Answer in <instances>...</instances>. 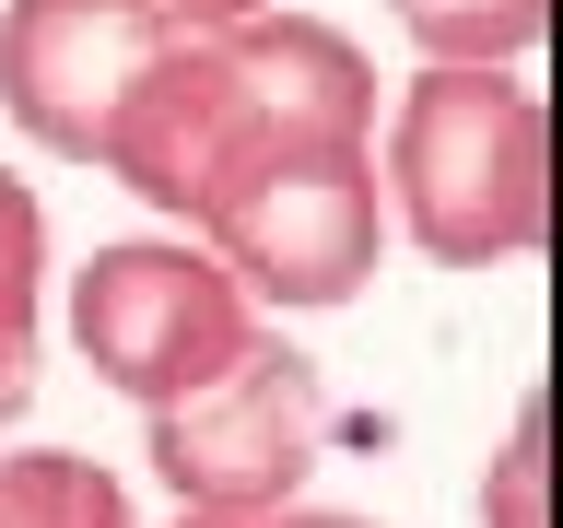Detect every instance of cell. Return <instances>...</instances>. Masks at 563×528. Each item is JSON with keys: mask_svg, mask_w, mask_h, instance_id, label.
Returning a JSON list of instances; mask_svg holds the SVG:
<instances>
[{"mask_svg": "<svg viewBox=\"0 0 563 528\" xmlns=\"http://www.w3.org/2000/svg\"><path fill=\"white\" fill-rule=\"evenodd\" d=\"M271 141H376V70L317 12H246L211 35H165L153 70L106 118L95 176H118L141 211H165V235H188L211 188Z\"/></svg>", "mask_w": 563, "mask_h": 528, "instance_id": "obj_1", "label": "cell"}, {"mask_svg": "<svg viewBox=\"0 0 563 528\" xmlns=\"http://www.w3.org/2000/svg\"><path fill=\"white\" fill-rule=\"evenodd\" d=\"M387 223L434 271H505L552 235V106L517 70H411L376 153Z\"/></svg>", "mask_w": 563, "mask_h": 528, "instance_id": "obj_2", "label": "cell"}, {"mask_svg": "<svg viewBox=\"0 0 563 528\" xmlns=\"http://www.w3.org/2000/svg\"><path fill=\"white\" fill-rule=\"evenodd\" d=\"M188 235L235 271L246 306H271V317L352 306L376 282V246H387L376 141H271V153H246Z\"/></svg>", "mask_w": 563, "mask_h": 528, "instance_id": "obj_3", "label": "cell"}, {"mask_svg": "<svg viewBox=\"0 0 563 528\" xmlns=\"http://www.w3.org/2000/svg\"><path fill=\"white\" fill-rule=\"evenodd\" d=\"M246 341H258V306L235 294V271L200 235H118L70 271V352L141 422L200 399Z\"/></svg>", "mask_w": 563, "mask_h": 528, "instance_id": "obj_4", "label": "cell"}, {"mask_svg": "<svg viewBox=\"0 0 563 528\" xmlns=\"http://www.w3.org/2000/svg\"><path fill=\"white\" fill-rule=\"evenodd\" d=\"M317 458H329V376L282 329H258L200 399L153 411V470L188 517H282L306 505Z\"/></svg>", "mask_w": 563, "mask_h": 528, "instance_id": "obj_5", "label": "cell"}, {"mask_svg": "<svg viewBox=\"0 0 563 528\" xmlns=\"http://www.w3.org/2000/svg\"><path fill=\"white\" fill-rule=\"evenodd\" d=\"M153 47L165 24L130 0H0V118L59 165H95L106 118L153 70Z\"/></svg>", "mask_w": 563, "mask_h": 528, "instance_id": "obj_6", "label": "cell"}, {"mask_svg": "<svg viewBox=\"0 0 563 528\" xmlns=\"http://www.w3.org/2000/svg\"><path fill=\"white\" fill-rule=\"evenodd\" d=\"M35 352H47V211L24 176H0V422L35 399Z\"/></svg>", "mask_w": 563, "mask_h": 528, "instance_id": "obj_7", "label": "cell"}, {"mask_svg": "<svg viewBox=\"0 0 563 528\" xmlns=\"http://www.w3.org/2000/svg\"><path fill=\"white\" fill-rule=\"evenodd\" d=\"M0 528H141L130 482L82 447H0Z\"/></svg>", "mask_w": 563, "mask_h": 528, "instance_id": "obj_8", "label": "cell"}, {"mask_svg": "<svg viewBox=\"0 0 563 528\" xmlns=\"http://www.w3.org/2000/svg\"><path fill=\"white\" fill-rule=\"evenodd\" d=\"M422 70H517L552 35V0H387Z\"/></svg>", "mask_w": 563, "mask_h": 528, "instance_id": "obj_9", "label": "cell"}, {"mask_svg": "<svg viewBox=\"0 0 563 528\" xmlns=\"http://www.w3.org/2000/svg\"><path fill=\"white\" fill-rule=\"evenodd\" d=\"M470 517H482V528H552V399H540V387L505 411V447L482 458Z\"/></svg>", "mask_w": 563, "mask_h": 528, "instance_id": "obj_10", "label": "cell"}, {"mask_svg": "<svg viewBox=\"0 0 563 528\" xmlns=\"http://www.w3.org/2000/svg\"><path fill=\"white\" fill-rule=\"evenodd\" d=\"M130 12H153L165 35H211V24H246V12H282V0H130Z\"/></svg>", "mask_w": 563, "mask_h": 528, "instance_id": "obj_11", "label": "cell"}, {"mask_svg": "<svg viewBox=\"0 0 563 528\" xmlns=\"http://www.w3.org/2000/svg\"><path fill=\"white\" fill-rule=\"evenodd\" d=\"M258 528H376V517H341V505H282V517H258Z\"/></svg>", "mask_w": 563, "mask_h": 528, "instance_id": "obj_12", "label": "cell"}, {"mask_svg": "<svg viewBox=\"0 0 563 528\" xmlns=\"http://www.w3.org/2000/svg\"><path fill=\"white\" fill-rule=\"evenodd\" d=\"M165 528H258V517H188V505H176V517Z\"/></svg>", "mask_w": 563, "mask_h": 528, "instance_id": "obj_13", "label": "cell"}]
</instances>
